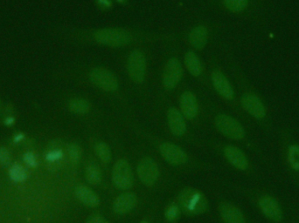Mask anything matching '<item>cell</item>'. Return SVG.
Returning <instances> with one entry per match:
<instances>
[{
  "mask_svg": "<svg viewBox=\"0 0 299 223\" xmlns=\"http://www.w3.org/2000/svg\"><path fill=\"white\" fill-rule=\"evenodd\" d=\"M178 202L180 207L187 215H200L208 209L207 199L195 189H184L179 193Z\"/></svg>",
  "mask_w": 299,
  "mask_h": 223,
  "instance_id": "1",
  "label": "cell"
},
{
  "mask_svg": "<svg viewBox=\"0 0 299 223\" xmlns=\"http://www.w3.org/2000/svg\"><path fill=\"white\" fill-rule=\"evenodd\" d=\"M94 39L97 43L110 47L121 48L131 42V35L129 32L120 28H104L97 31Z\"/></svg>",
  "mask_w": 299,
  "mask_h": 223,
  "instance_id": "2",
  "label": "cell"
},
{
  "mask_svg": "<svg viewBox=\"0 0 299 223\" xmlns=\"http://www.w3.org/2000/svg\"><path fill=\"white\" fill-rule=\"evenodd\" d=\"M146 59L143 52L135 50L130 52L127 61V71L132 81L142 83L146 74Z\"/></svg>",
  "mask_w": 299,
  "mask_h": 223,
  "instance_id": "3",
  "label": "cell"
},
{
  "mask_svg": "<svg viewBox=\"0 0 299 223\" xmlns=\"http://www.w3.org/2000/svg\"><path fill=\"white\" fill-rule=\"evenodd\" d=\"M216 127L223 135L233 140H242L245 135L243 126L233 117L226 114L217 116Z\"/></svg>",
  "mask_w": 299,
  "mask_h": 223,
  "instance_id": "4",
  "label": "cell"
},
{
  "mask_svg": "<svg viewBox=\"0 0 299 223\" xmlns=\"http://www.w3.org/2000/svg\"><path fill=\"white\" fill-rule=\"evenodd\" d=\"M89 79L95 86L105 92H115L118 88V80L116 75L108 69L103 67L93 69L89 74Z\"/></svg>",
  "mask_w": 299,
  "mask_h": 223,
  "instance_id": "5",
  "label": "cell"
},
{
  "mask_svg": "<svg viewBox=\"0 0 299 223\" xmlns=\"http://www.w3.org/2000/svg\"><path fill=\"white\" fill-rule=\"evenodd\" d=\"M113 182L118 189H129L133 185V173L130 164L125 159H119L115 164L112 173Z\"/></svg>",
  "mask_w": 299,
  "mask_h": 223,
  "instance_id": "6",
  "label": "cell"
},
{
  "mask_svg": "<svg viewBox=\"0 0 299 223\" xmlns=\"http://www.w3.org/2000/svg\"><path fill=\"white\" fill-rule=\"evenodd\" d=\"M183 75L182 64L176 58L170 59L163 73V85L166 89H174L178 86Z\"/></svg>",
  "mask_w": 299,
  "mask_h": 223,
  "instance_id": "7",
  "label": "cell"
},
{
  "mask_svg": "<svg viewBox=\"0 0 299 223\" xmlns=\"http://www.w3.org/2000/svg\"><path fill=\"white\" fill-rule=\"evenodd\" d=\"M138 175L139 179L146 186L156 183L159 176V170L156 162L151 158H143L138 165Z\"/></svg>",
  "mask_w": 299,
  "mask_h": 223,
  "instance_id": "8",
  "label": "cell"
},
{
  "mask_svg": "<svg viewBox=\"0 0 299 223\" xmlns=\"http://www.w3.org/2000/svg\"><path fill=\"white\" fill-rule=\"evenodd\" d=\"M160 153L173 165H181L187 161V154L179 146L172 143H163L160 146Z\"/></svg>",
  "mask_w": 299,
  "mask_h": 223,
  "instance_id": "9",
  "label": "cell"
},
{
  "mask_svg": "<svg viewBox=\"0 0 299 223\" xmlns=\"http://www.w3.org/2000/svg\"><path fill=\"white\" fill-rule=\"evenodd\" d=\"M242 106L250 115L256 119H263L266 114L264 105L257 96L250 94L243 95Z\"/></svg>",
  "mask_w": 299,
  "mask_h": 223,
  "instance_id": "10",
  "label": "cell"
},
{
  "mask_svg": "<svg viewBox=\"0 0 299 223\" xmlns=\"http://www.w3.org/2000/svg\"><path fill=\"white\" fill-rule=\"evenodd\" d=\"M211 79L214 89L222 98L226 99H232L234 98V89L231 86L229 80L223 73L219 71H214L212 73Z\"/></svg>",
  "mask_w": 299,
  "mask_h": 223,
  "instance_id": "11",
  "label": "cell"
},
{
  "mask_svg": "<svg viewBox=\"0 0 299 223\" xmlns=\"http://www.w3.org/2000/svg\"><path fill=\"white\" fill-rule=\"evenodd\" d=\"M261 210L269 219L280 222L282 219V212L278 202L270 196H264L259 200Z\"/></svg>",
  "mask_w": 299,
  "mask_h": 223,
  "instance_id": "12",
  "label": "cell"
},
{
  "mask_svg": "<svg viewBox=\"0 0 299 223\" xmlns=\"http://www.w3.org/2000/svg\"><path fill=\"white\" fill-rule=\"evenodd\" d=\"M65 152L59 142H53L45 152V161L48 167L57 168L61 167L64 159Z\"/></svg>",
  "mask_w": 299,
  "mask_h": 223,
  "instance_id": "13",
  "label": "cell"
},
{
  "mask_svg": "<svg viewBox=\"0 0 299 223\" xmlns=\"http://www.w3.org/2000/svg\"><path fill=\"white\" fill-rule=\"evenodd\" d=\"M180 108L183 115L189 120L194 119L199 111V105L195 95L191 92H185L180 97Z\"/></svg>",
  "mask_w": 299,
  "mask_h": 223,
  "instance_id": "14",
  "label": "cell"
},
{
  "mask_svg": "<svg viewBox=\"0 0 299 223\" xmlns=\"http://www.w3.org/2000/svg\"><path fill=\"white\" fill-rule=\"evenodd\" d=\"M138 198L133 193H123L116 199L113 204V209L118 215L129 213L137 205Z\"/></svg>",
  "mask_w": 299,
  "mask_h": 223,
  "instance_id": "15",
  "label": "cell"
},
{
  "mask_svg": "<svg viewBox=\"0 0 299 223\" xmlns=\"http://www.w3.org/2000/svg\"><path fill=\"white\" fill-rule=\"evenodd\" d=\"M167 120L169 128L174 135L181 136L186 130L187 125L184 119V115L176 108H171L167 112Z\"/></svg>",
  "mask_w": 299,
  "mask_h": 223,
  "instance_id": "16",
  "label": "cell"
},
{
  "mask_svg": "<svg viewBox=\"0 0 299 223\" xmlns=\"http://www.w3.org/2000/svg\"><path fill=\"white\" fill-rule=\"evenodd\" d=\"M220 213L225 223H246L244 215L238 207L229 202L221 203Z\"/></svg>",
  "mask_w": 299,
  "mask_h": 223,
  "instance_id": "17",
  "label": "cell"
},
{
  "mask_svg": "<svg viewBox=\"0 0 299 223\" xmlns=\"http://www.w3.org/2000/svg\"><path fill=\"white\" fill-rule=\"evenodd\" d=\"M226 158L234 167L245 170L248 166L247 157L243 154V151L240 150L234 146H226L224 149Z\"/></svg>",
  "mask_w": 299,
  "mask_h": 223,
  "instance_id": "18",
  "label": "cell"
},
{
  "mask_svg": "<svg viewBox=\"0 0 299 223\" xmlns=\"http://www.w3.org/2000/svg\"><path fill=\"white\" fill-rule=\"evenodd\" d=\"M74 194L85 206L95 207L100 204L99 197L92 189L84 185H79L74 189Z\"/></svg>",
  "mask_w": 299,
  "mask_h": 223,
  "instance_id": "19",
  "label": "cell"
},
{
  "mask_svg": "<svg viewBox=\"0 0 299 223\" xmlns=\"http://www.w3.org/2000/svg\"><path fill=\"white\" fill-rule=\"evenodd\" d=\"M208 37V29L205 26H196L189 33V42L193 48L201 50L207 45Z\"/></svg>",
  "mask_w": 299,
  "mask_h": 223,
  "instance_id": "20",
  "label": "cell"
},
{
  "mask_svg": "<svg viewBox=\"0 0 299 223\" xmlns=\"http://www.w3.org/2000/svg\"><path fill=\"white\" fill-rule=\"evenodd\" d=\"M185 64L187 71L194 77H198L203 72V65L195 52L192 51L187 52L185 56Z\"/></svg>",
  "mask_w": 299,
  "mask_h": 223,
  "instance_id": "21",
  "label": "cell"
},
{
  "mask_svg": "<svg viewBox=\"0 0 299 223\" xmlns=\"http://www.w3.org/2000/svg\"><path fill=\"white\" fill-rule=\"evenodd\" d=\"M8 175L10 179L15 183H21L27 178V172L26 168L20 164H13L8 169Z\"/></svg>",
  "mask_w": 299,
  "mask_h": 223,
  "instance_id": "22",
  "label": "cell"
},
{
  "mask_svg": "<svg viewBox=\"0 0 299 223\" xmlns=\"http://www.w3.org/2000/svg\"><path fill=\"white\" fill-rule=\"evenodd\" d=\"M85 176L88 183L92 185L99 184L102 180V172L99 167L95 163H89L86 167Z\"/></svg>",
  "mask_w": 299,
  "mask_h": 223,
  "instance_id": "23",
  "label": "cell"
},
{
  "mask_svg": "<svg viewBox=\"0 0 299 223\" xmlns=\"http://www.w3.org/2000/svg\"><path fill=\"white\" fill-rule=\"evenodd\" d=\"M69 107H70V111L72 112L77 113V114H84L89 111L90 104L86 99L75 98V99L70 100Z\"/></svg>",
  "mask_w": 299,
  "mask_h": 223,
  "instance_id": "24",
  "label": "cell"
},
{
  "mask_svg": "<svg viewBox=\"0 0 299 223\" xmlns=\"http://www.w3.org/2000/svg\"><path fill=\"white\" fill-rule=\"evenodd\" d=\"M226 8L232 13H241L247 8L248 0H223Z\"/></svg>",
  "mask_w": 299,
  "mask_h": 223,
  "instance_id": "25",
  "label": "cell"
},
{
  "mask_svg": "<svg viewBox=\"0 0 299 223\" xmlns=\"http://www.w3.org/2000/svg\"><path fill=\"white\" fill-rule=\"evenodd\" d=\"M95 150H96V155L103 162L108 163L110 161L111 152L107 144H105L104 142H100L96 145Z\"/></svg>",
  "mask_w": 299,
  "mask_h": 223,
  "instance_id": "26",
  "label": "cell"
},
{
  "mask_svg": "<svg viewBox=\"0 0 299 223\" xmlns=\"http://www.w3.org/2000/svg\"><path fill=\"white\" fill-rule=\"evenodd\" d=\"M288 160L292 168L299 170V146H291L288 150Z\"/></svg>",
  "mask_w": 299,
  "mask_h": 223,
  "instance_id": "27",
  "label": "cell"
},
{
  "mask_svg": "<svg viewBox=\"0 0 299 223\" xmlns=\"http://www.w3.org/2000/svg\"><path fill=\"white\" fill-rule=\"evenodd\" d=\"M68 155L70 157L71 163L73 165H77L80 161V159H81V155H82L80 146L75 143L70 144L68 146Z\"/></svg>",
  "mask_w": 299,
  "mask_h": 223,
  "instance_id": "28",
  "label": "cell"
},
{
  "mask_svg": "<svg viewBox=\"0 0 299 223\" xmlns=\"http://www.w3.org/2000/svg\"><path fill=\"white\" fill-rule=\"evenodd\" d=\"M23 160L27 167L35 168L38 166V158L33 151H27L23 155Z\"/></svg>",
  "mask_w": 299,
  "mask_h": 223,
  "instance_id": "29",
  "label": "cell"
},
{
  "mask_svg": "<svg viewBox=\"0 0 299 223\" xmlns=\"http://www.w3.org/2000/svg\"><path fill=\"white\" fill-rule=\"evenodd\" d=\"M180 215V210L178 206L176 205H170L165 211V218L169 222H174L178 219V216Z\"/></svg>",
  "mask_w": 299,
  "mask_h": 223,
  "instance_id": "30",
  "label": "cell"
},
{
  "mask_svg": "<svg viewBox=\"0 0 299 223\" xmlns=\"http://www.w3.org/2000/svg\"><path fill=\"white\" fill-rule=\"evenodd\" d=\"M12 160V156L7 148L0 146V166L9 167Z\"/></svg>",
  "mask_w": 299,
  "mask_h": 223,
  "instance_id": "31",
  "label": "cell"
},
{
  "mask_svg": "<svg viewBox=\"0 0 299 223\" xmlns=\"http://www.w3.org/2000/svg\"><path fill=\"white\" fill-rule=\"evenodd\" d=\"M26 136L23 133H18L16 134H14V136L13 137V143L14 144H20L22 142L25 141Z\"/></svg>",
  "mask_w": 299,
  "mask_h": 223,
  "instance_id": "32",
  "label": "cell"
},
{
  "mask_svg": "<svg viewBox=\"0 0 299 223\" xmlns=\"http://www.w3.org/2000/svg\"><path fill=\"white\" fill-rule=\"evenodd\" d=\"M86 223H108L106 220L104 219V217L102 216H98V215H95V216H92L88 220V222Z\"/></svg>",
  "mask_w": 299,
  "mask_h": 223,
  "instance_id": "33",
  "label": "cell"
},
{
  "mask_svg": "<svg viewBox=\"0 0 299 223\" xmlns=\"http://www.w3.org/2000/svg\"><path fill=\"white\" fill-rule=\"evenodd\" d=\"M15 117L13 114H8L4 118V124L6 127H12L15 123Z\"/></svg>",
  "mask_w": 299,
  "mask_h": 223,
  "instance_id": "34",
  "label": "cell"
},
{
  "mask_svg": "<svg viewBox=\"0 0 299 223\" xmlns=\"http://www.w3.org/2000/svg\"><path fill=\"white\" fill-rule=\"evenodd\" d=\"M148 223L147 222H142V223Z\"/></svg>",
  "mask_w": 299,
  "mask_h": 223,
  "instance_id": "35",
  "label": "cell"
},
{
  "mask_svg": "<svg viewBox=\"0 0 299 223\" xmlns=\"http://www.w3.org/2000/svg\"><path fill=\"white\" fill-rule=\"evenodd\" d=\"M118 1H123V0H118Z\"/></svg>",
  "mask_w": 299,
  "mask_h": 223,
  "instance_id": "36",
  "label": "cell"
}]
</instances>
